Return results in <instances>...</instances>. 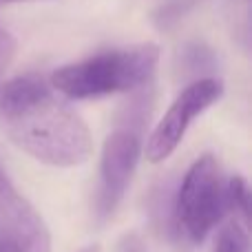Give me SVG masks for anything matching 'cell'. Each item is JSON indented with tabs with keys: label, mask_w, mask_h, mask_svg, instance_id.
Returning <instances> with one entry per match:
<instances>
[{
	"label": "cell",
	"mask_w": 252,
	"mask_h": 252,
	"mask_svg": "<svg viewBox=\"0 0 252 252\" xmlns=\"http://www.w3.org/2000/svg\"><path fill=\"white\" fill-rule=\"evenodd\" d=\"M0 128L20 151L58 168H73L93 155L84 120L40 75L0 82Z\"/></svg>",
	"instance_id": "6da1fadb"
},
{
	"label": "cell",
	"mask_w": 252,
	"mask_h": 252,
	"mask_svg": "<svg viewBox=\"0 0 252 252\" xmlns=\"http://www.w3.org/2000/svg\"><path fill=\"white\" fill-rule=\"evenodd\" d=\"M159 64V47L153 42L109 49L56 69L49 78L60 95L71 100H97L115 93L146 89Z\"/></svg>",
	"instance_id": "7a4b0ae2"
},
{
	"label": "cell",
	"mask_w": 252,
	"mask_h": 252,
	"mask_svg": "<svg viewBox=\"0 0 252 252\" xmlns=\"http://www.w3.org/2000/svg\"><path fill=\"white\" fill-rule=\"evenodd\" d=\"M228 213L226 182L213 153L201 155L179 186L175 201V228L190 244H201Z\"/></svg>",
	"instance_id": "3957f363"
},
{
	"label": "cell",
	"mask_w": 252,
	"mask_h": 252,
	"mask_svg": "<svg viewBox=\"0 0 252 252\" xmlns=\"http://www.w3.org/2000/svg\"><path fill=\"white\" fill-rule=\"evenodd\" d=\"M223 95V82L219 78H199L190 82L168 106L153 133L148 135L142 153L151 164H161L173 155V151L182 144L188 126L195 122L204 111L217 104Z\"/></svg>",
	"instance_id": "277c9868"
},
{
	"label": "cell",
	"mask_w": 252,
	"mask_h": 252,
	"mask_svg": "<svg viewBox=\"0 0 252 252\" xmlns=\"http://www.w3.org/2000/svg\"><path fill=\"white\" fill-rule=\"evenodd\" d=\"M142 128L122 124L104 139L100 155V188H97V215L109 219L122 204L142 157Z\"/></svg>",
	"instance_id": "5b68a950"
},
{
	"label": "cell",
	"mask_w": 252,
	"mask_h": 252,
	"mask_svg": "<svg viewBox=\"0 0 252 252\" xmlns=\"http://www.w3.org/2000/svg\"><path fill=\"white\" fill-rule=\"evenodd\" d=\"M0 237L20 252H51V232L42 215L18 192L0 168Z\"/></svg>",
	"instance_id": "8992f818"
},
{
	"label": "cell",
	"mask_w": 252,
	"mask_h": 252,
	"mask_svg": "<svg viewBox=\"0 0 252 252\" xmlns=\"http://www.w3.org/2000/svg\"><path fill=\"white\" fill-rule=\"evenodd\" d=\"M213 252H250L248 226H244L235 217L226 221L219 230L217 239H215Z\"/></svg>",
	"instance_id": "52a82bcc"
},
{
	"label": "cell",
	"mask_w": 252,
	"mask_h": 252,
	"mask_svg": "<svg viewBox=\"0 0 252 252\" xmlns=\"http://www.w3.org/2000/svg\"><path fill=\"white\" fill-rule=\"evenodd\" d=\"M226 197H228V213L239 219L244 226H248L250 219V190L244 177H230L226 182Z\"/></svg>",
	"instance_id": "ba28073f"
},
{
	"label": "cell",
	"mask_w": 252,
	"mask_h": 252,
	"mask_svg": "<svg viewBox=\"0 0 252 252\" xmlns=\"http://www.w3.org/2000/svg\"><path fill=\"white\" fill-rule=\"evenodd\" d=\"M13 53H16V38L9 31L0 29V82H2L4 71L11 64Z\"/></svg>",
	"instance_id": "9c48e42d"
},
{
	"label": "cell",
	"mask_w": 252,
	"mask_h": 252,
	"mask_svg": "<svg viewBox=\"0 0 252 252\" xmlns=\"http://www.w3.org/2000/svg\"><path fill=\"white\" fill-rule=\"evenodd\" d=\"M0 252H20V248H16L11 241H7V239L0 237Z\"/></svg>",
	"instance_id": "30bf717a"
},
{
	"label": "cell",
	"mask_w": 252,
	"mask_h": 252,
	"mask_svg": "<svg viewBox=\"0 0 252 252\" xmlns=\"http://www.w3.org/2000/svg\"><path fill=\"white\" fill-rule=\"evenodd\" d=\"M18 2H31V0H0V7H7V4H18Z\"/></svg>",
	"instance_id": "8fae6325"
},
{
	"label": "cell",
	"mask_w": 252,
	"mask_h": 252,
	"mask_svg": "<svg viewBox=\"0 0 252 252\" xmlns=\"http://www.w3.org/2000/svg\"><path fill=\"white\" fill-rule=\"evenodd\" d=\"M82 252H102L100 246H89V248H84Z\"/></svg>",
	"instance_id": "7c38bea8"
}]
</instances>
